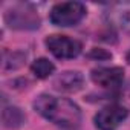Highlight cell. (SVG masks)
<instances>
[{
  "label": "cell",
  "mask_w": 130,
  "mask_h": 130,
  "mask_svg": "<svg viewBox=\"0 0 130 130\" xmlns=\"http://www.w3.org/2000/svg\"><path fill=\"white\" fill-rule=\"evenodd\" d=\"M34 107L41 116L63 130H77L81 124L80 107L68 98L43 93L34 101Z\"/></svg>",
  "instance_id": "cell-1"
},
{
  "label": "cell",
  "mask_w": 130,
  "mask_h": 130,
  "mask_svg": "<svg viewBox=\"0 0 130 130\" xmlns=\"http://www.w3.org/2000/svg\"><path fill=\"white\" fill-rule=\"evenodd\" d=\"M86 15V8L80 2H63L57 3L51 9V22L55 26L68 28V26H75L83 20Z\"/></svg>",
  "instance_id": "cell-2"
},
{
  "label": "cell",
  "mask_w": 130,
  "mask_h": 130,
  "mask_svg": "<svg viewBox=\"0 0 130 130\" xmlns=\"http://www.w3.org/2000/svg\"><path fill=\"white\" fill-rule=\"evenodd\" d=\"M5 22L12 29H37L40 17L35 9L28 3H17L5 14Z\"/></svg>",
  "instance_id": "cell-3"
},
{
  "label": "cell",
  "mask_w": 130,
  "mask_h": 130,
  "mask_svg": "<svg viewBox=\"0 0 130 130\" xmlns=\"http://www.w3.org/2000/svg\"><path fill=\"white\" fill-rule=\"evenodd\" d=\"M47 49L57 57V58H75L80 55L81 52V43L75 38H71L68 35H60V34H54L49 35L44 40Z\"/></svg>",
  "instance_id": "cell-4"
},
{
  "label": "cell",
  "mask_w": 130,
  "mask_h": 130,
  "mask_svg": "<svg viewBox=\"0 0 130 130\" xmlns=\"http://www.w3.org/2000/svg\"><path fill=\"white\" fill-rule=\"evenodd\" d=\"M125 118H127L125 107L113 104L101 109L95 115V125L100 130H115Z\"/></svg>",
  "instance_id": "cell-5"
},
{
  "label": "cell",
  "mask_w": 130,
  "mask_h": 130,
  "mask_svg": "<svg viewBox=\"0 0 130 130\" xmlns=\"http://www.w3.org/2000/svg\"><path fill=\"white\" fill-rule=\"evenodd\" d=\"M90 77L95 84H98L104 89H113L122 83L124 71L121 68H98V69L92 71Z\"/></svg>",
  "instance_id": "cell-6"
},
{
  "label": "cell",
  "mask_w": 130,
  "mask_h": 130,
  "mask_svg": "<svg viewBox=\"0 0 130 130\" xmlns=\"http://www.w3.org/2000/svg\"><path fill=\"white\" fill-rule=\"evenodd\" d=\"M107 19L112 25L130 32V2H118L110 5L107 11Z\"/></svg>",
  "instance_id": "cell-7"
},
{
  "label": "cell",
  "mask_w": 130,
  "mask_h": 130,
  "mask_svg": "<svg viewBox=\"0 0 130 130\" xmlns=\"http://www.w3.org/2000/svg\"><path fill=\"white\" fill-rule=\"evenodd\" d=\"M83 75L77 71H68L58 75L54 81V87L64 92H77L83 87Z\"/></svg>",
  "instance_id": "cell-8"
},
{
  "label": "cell",
  "mask_w": 130,
  "mask_h": 130,
  "mask_svg": "<svg viewBox=\"0 0 130 130\" xmlns=\"http://www.w3.org/2000/svg\"><path fill=\"white\" fill-rule=\"evenodd\" d=\"M2 121L5 127L15 128L25 122V115L19 107H5L2 112Z\"/></svg>",
  "instance_id": "cell-9"
},
{
  "label": "cell",
  "mask_w": 130,
  "mask_h": 130,
  "mask_svg": "<svg viewBox=\"0 0 130 130\" xmlns=\"http://www.w3.org/2000/svg\"><path fill=\"white\" fill-rule=\"evenodd\" d=\"M31 71L32 74L37 77V78H47L49 75L54 74L55 71V66H54V63L49 61L47 58H38L35 60L32 64H31Z\"/></svg>",
  "instance_id": "cell-10"
},
{
  "label": "cell",
  "mask_w": 130,
  "mask_h": 130,
  "mask_svg": "<svg viewBox=\"0 0 130 130\" xmlns=\"http://www.w3.org/2000/svg\"><path fill=\"white\" fill-rule=\"evenodd\" d=\"M25 57L26 55H23L20 52H12V54L5 52L3 54V69L5 71H8V69H17L19 66L23 64Z\"/></svg>",
  "instance_id": "cell-11"
},
{
  "label": "cell",
  "mask_w": 130,
  "mask_h": 130,
  "mask_svg": "<svg viewBox=\"0 0 130 130\" xmlns=\"http://www.w3.org/2000/svg\"><path fill=\"white\" fill-rule=\"evenodd\" d=\"M92 57H104V58H110L112 55L107 54V52H103V51H98V49H93V52L90 54Z\"/></svg>",
  "instance_id": "cell-12"
},
{
  "label": "cell",
  "mask_w": 130,
  "mask_h": 130,
  "mask_svg": "<svg viewBox=\"0 0 130 130\" xmlns=\"http://www.w3.org/2000/svg\"><path fill=\"white\" fill-rule=\"evenodd\" d=\"M127 60H128V63H130V52H128V55H127Z\"/></svg>",
  "instance_id": "cell-13"
}]
</instances>
